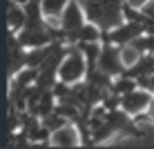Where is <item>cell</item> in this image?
I'll return each mask as SVG.
<instances>
[{
	"label": "cell",
	"instance_id": "6da1fadb",
	"mask_svg": "<svg viewBox=\"0 0 154 149\" xmlns=\"http://www.w3.org/2000/svg\"><path fill=\"white\" fill-rule=\"evenodd\" d=\"M85 16L89 22H94L100 31H109L125 22V0H81Z\"/></svg>",
	"mask_w": 154,
	"mask_h": 149
},
{
	"label": "cell",
	"instance_id": "7a4b0ae2",
	"mask_svg": "<svg viewBox=\"0 0 154 149\" xmlns=\"http://www.w3.org/2000/svg\"><path fill=\"white\" fill-rule=\"evenodd\" d=\"M87 73V58L76 45H67L65 58H63L60 67H58V80L63 82H78Z\"/></svg>",
	"mask_w": 154,
	"mask_h": 149
},
{
	"label": "cell",
	"instance_id": "3957f363",
	"mask_svg": "<svg viewBox=\"0 0 154 149\" xmlns=\"http://www.w3.org/2000/svg\"><path fill=\"white\" fill-rule=\"evenodd\" d=\"M7 76L11 78L27 67V47L18 40L16 31H7Z\"/></svg>",
	"mask_w": 154,
	"mask_h": 149
},
{
	"label": "cell",
	"instance_id": "277c9868",
	"mask_svg": "<svg viewBox=\"0 0 154 149\" xmlns=\"http://www.w3.org/2000/svg\"><path fill=\"white\" fill-rule=\"evenodd\" d=\"M96 67L100 71H105L107 76H121L125 71V62L121 58V45H114V42H103V49H100V56H98V62Z\"/></svg>",
	"mask_w": 154,
	"mask_h": 149
},
{
	"label": "cell",
	"instance_id": "5b68a950",
	"mask_svg": "<svg viewBox=\"0 0 154 149\" xmlns=\"http://www.w3.org/2000/svg\"><path fill=\"white\" fill-rule=\"evenodd\" d=\"M147 31V25L134 22V20H125L119 27L103 31V42H114V45H130L134 38H139L141 34Z\"/></svg>",
	"mask_w": 154,
	"mask_h": 149
},
{
	"label": "cell",
	"instance_id": "8992f818",
	"mask_svg": "<svg viewBox=\"0 0 154 149\" xmlns=\"http://www.w3.org/2000/svg\"><path fill=\"white\" fill-rule=\"evenodd\" d=\"M152 98H154L152 91L139 87V89H134V91L121 96V109L127 111L130 116H134V118H143L147 107H150V103H152Z\"/></svg>",
	"mask_w": 154,
	"mask_h": 149
},
{
	"label": "cell",
	"instance_id": "52a82bcc",
	"mask_svg": "<svg viewBox=\"0 0 154 149\" xmlns=\"http://www.w3.org/2000/svg\"><path fill=\"white\" fill-rule=\"evenodd\" d=\"M85 22H87V16H85L81 0H69V4L65 7L63 16L58 18V29L60 31H74L78 27H83Z\"/></svg>",
	"mask_w": 154,
	"mask_h": 149
},
{
	"label": "cell",
	"instance_id": "ba28073f",
	"mask_svg": "<svg viewBox=\"0 0 154 149\" xmlns=\"http://www.w3.org/2000/svg\"><path fill=\"white\" fill-rule=\"evenodd\" d=\"M49 145L51 147H78L81 145V131H78L76 122H67L60 129L51 131Z\"/></svg>",
	"mask_w": 154,
	"mask_h": 149
},
{
	"label": "cell",
	"instance_id": "9c48e42d",
	"mask_svg": "<svg viewBox=\"0 0 154 149\" xmlns=\"http://www.w3.org/2000/svg\"><path fill=\"white\" fill-rule=\"evenodd\" d=\"M25 18H27L25 4L16 2V0H9L7 2V27H9V31H20L25 27Z\"/></svg>",
	"mask_w": 154,
	"mask_h": 149
},
{
	"label": "cell",
	"instance_id": "30bf717a",
	"mask_svg": "<svg viewBox=\"0 0 154 149\" xmlns=\"http://www.w3.org/2000/svg\"><path fill=\"white\" fill-rule=\"evenodd\" d=\"M123 73H127V76H132V78H145V76H150V73H154V54H143L139 60L134 62L132 67H127Z\"/></svg>",
	"mask_w": 154,
	"mask_h": 149
},
{
	"label": "cell",
	"instance_id": "8fae6325",
	"mask_svg": "<svg viewBox=\"0 0 154 149\" xmlns=\"http://www.w3.org/2000/svg\"><path fill=\"white\" fill-rule=\"evenodd\" d=\"M134 89H139V80L127 76V73H121V76H116L112 80V91L119 94V96H125V94L134 91Z\"/></svg>",
	"mask_w": 154,
	"mask_h": 149
},
{
	"label": "cell",
	"instance_id": "7c38bea8",
	"mask_svg": "<svg viewBox=\"0 0 154 149\" xmlns=\"http://www.w3.org/2000/svg\"><path fill=\"white\" fill-rule=\"evenodd\" d=\"M67 4H69V0H40L42 13H45L47 18H54V20H58L63 16Z\"/></svg>",
	"mask_w": 154,
	"mask_h": 149
},
{
	"label": "cell",
	"instance_id": "4fadbf2b",
	"mask_svg": "<svg viewBox=\"0 0 154 149\" xmlns=\"http://www.w3.org/2000/svg\"><path fill=\"white\" fill-rule=\"evenodd\" d=\"M40 120H42V125H45L49 131H56V129H60L63 125H67V122H69V120L65 118V116H60V114H58L56 109H54V111H49L47 116H42Z\"/></svg>",
	"mask_w": 154,
	"mask_h": 149
},
{
	"label": "cell",
	"instance_id": "5bb4252c",
	"mask_svg": "<svg viewBox=\"0 0 154 149\" xmlns=\"http://www.w3.org/2000/svg\"><path fill=\"white\" fill-rule=\"evenodd\" d=\"M145 116L150 118L152 122H154V98H152V103H150V107H147V111H145Z\"/></svg>",
	"mask_w": 154,
	"mask_h": 149
},
{
	"label": "cell",
	"instance_id": "9a60e30c",
	"mask_svg": "<svg viewBox=\"0 0 154 149\" xmlns=\"http://www.w3.org/2000/svg\"><path fill=\"white\" fill-rule=\"evenodd\" d=\"M16 2H20V4H25V2H29V0H16Z\"/></svg>",
	"mask_w": 154,
	"mask_h": 149
}]
</instances>
